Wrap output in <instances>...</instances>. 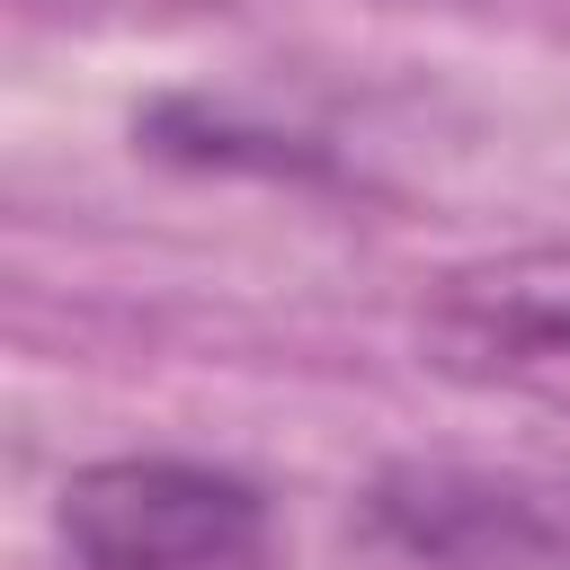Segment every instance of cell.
<instances>
[{"label": "cell", "mask_w": 570, "mask_h": 570, "mask_svg": "<svg viewBox=\"0 0 570 570\" xmlns=\"http://www.w3.org/2000/svg\"><path fill=\"white\" fill-rule=\"evenodd\" d=\"M71 570H267V490L205 454H98L62 481Z\"/></svg>", "instance_id": "obj_1"}, {"label": "cell", "mask_w": 570, "mask_h": 570, "mask_svg": "<svg viewBox=\"0 0 570 570\" xmlns=\"http://www.w3.org/2000/svg\"><path fill=\"white\" fill-rule=\"evenodd\" d=\"M419 365L454 392L570 419V240L445 267L419 294Z\"/></svg>", "instance_id": "obj_2"}, {"label": "cell", "mask_w": 570, "mask_h": 570, "mask_svg": "<svg viewBox=\"0 0 570 570\" xmlns=\"http://www.w3.org/2000/svg\"><path fill=\"white\" fill-rule=\"evenodd\" d=\"M356 534L392 570H561L570 517L552 490L481 463H392L356 499Z\"/></svg>", "instance_id": "obj_3"}]
</instances>
